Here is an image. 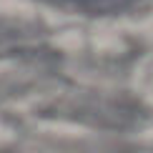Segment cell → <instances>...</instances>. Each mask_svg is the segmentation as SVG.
<instances>
[{
    "instance_id": "cell-1",
    "label": "cell",
    "mask_w": 153,
    "mask_h": 153,
    "mask_svg": "<svg viewBox=\"0 0 153 153\" xmlns=\"http://www.w3.org/2000/svg\"><path fill=\"white\" fill-rule=\"evenodd\" d=\"M45 3L60 5V8H73V10H80V13L100 15V13L123 10V8H128L133 0H45Z\"/></svg>"
}]
</instances>
